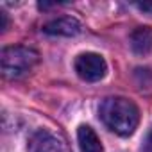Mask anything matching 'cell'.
I'll use <instances>...</instances> for the list:
<instances>
[{"instance_id": "6da1fadb", "label": "cell", "mask_w": 152, "mask_h": 152, "mask_svg": "<svg viewBox=\"0 0 152 152\" xmlns=\"http://www.w3.org/2000/svg\"><path fill=\"white\" fill-rule=\"evenodd\" d=\"M100 118L102 122L116 134L129 136L140 124V109L138 106L125 97H109L100 104Z\"/></svg>"}, {"instance_id": "7a4b0ae2", "label": "cell", "mask_w": 152, "mask_h": 152, "mask_svg": "<svg viewBox=\"0 0 152 152\" xmlns=\"http://www.w3.org/2000/svg\"><path fill=\"white\" fill-rule=\"evenodd\" d=\"M39 61V54L23 45H13L6 47L0 56V63H2V72L9 79H18L22 75L29 73Z\"/></svg>"}, {"instance_id": "3957f363", "label": "cell", "mask_w": 152, "mask_h": 152, "mask_svg": "<svg viewBox=\"0 0 152 152\" xmlns=\"http://www.w3.org/2000/svg\"><path fill=\"white\" fill-rule=\"evenodd\" d=\"M75 72H77L81 79H84L88 83H95V81H100L106 75L107 64L102 56L86 52V54L77 56V59H75Z\"/></svg>"}, {"instance_id": "277c9868", "label": "cell", "mask_w": 152, "mask_h": 152, "mask_svg": "<svg viewBox=\"0 0 152 152\" xmlns=\"http://www.w3.org/2000/svg\"><path fill=\"white\" fill-rule=\"evenodd\" d=\"M81 31H83V25L72 16L56 18L43 25V32L50 36H77Z\"/></svg>"}, {"instance_id": "5b68a950", "label": "cell", "mask_w": 152, "mask_h": 152, "mask_svg": "<svg viewBox=\"0 0 152 152\" xmlns=\"http://www.w3.org/2000/svg\"><path fill=\"white\" fill-rule=\"evenodd\" d=\"M31 152H64L63 141L48 131H38L29 141Z\"/></svg>"}, {"instance_id": "8992f818", "label": "cell", "mask_w": 152, "mask_h": 152, "mask_svg": "<svg viewBox=\"0 0 152 152\" xmlns=\"http://www.w3.org/2000/svg\"><path fill=\"white\" fill-rule=\"evenodd\" d=\"M131 48L138 56H147L152 50V29L138 27L131 34Z\"/></svg>"}, {"instance_id": "52a82bcc", "label": "cell", "mask_w": 152, "mask_h": 152, "mask_svg": "<svg viewBox=\"0 0 152 152\" xmlns=\"http://www.w3.org/2000/svg\"><path fill=\"white\" fill-rule=\"evenodd\" d=\"M77 140H79L81 152H104L100 138L90 125H81L77 129Z\"/></svg>"}, {"instance_id": "ba28073f", "label": "cell", "mask_w": 152, "mask_h": 152, "mask_svg": "<svg viewBox=\"0 0 152 152\" xmlns=\"http://www.w3.org/2000/svg\"><path fill=\"white\" fill-rule=\"evenodd\" d=\"M145 152H152V127L148 131V136L145 140Z\"/></svg>"}, {"instance_id": "9c48e42d", "label": "cell", "mask_w": 152, "mask_h": 152, "mask_svg": "<svg viewBox=\"0 0 152 152\" xmlns=\"http://www.w3.org/2000/svg\"><path fill=\"white\" fill-rule=\"evenodd\" d=\"M7 29V15L4 11H0V31Z\"/></svg>"}, {"instance_id": "30bf717a", "label": "cell", "mask_w": 152, "mask_h": 152, "mask_svg": "<svg viewBox=\"0 0 152 152\" xmlns=\"http://www.w3.org/2000/svg\"><path fill=\"white\" fill-rule=\"evenodd\" d=\"M138 7L141 11H152V4H138Z\"/></svg>"}]
</instances>
